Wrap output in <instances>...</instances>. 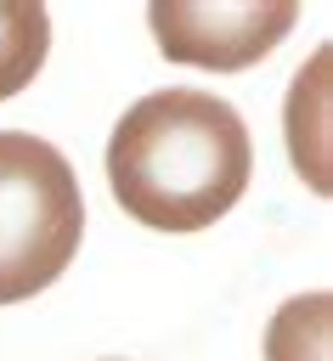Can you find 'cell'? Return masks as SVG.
<instances>
[{"label":"cell","instance_id":"cell-5","mask_svg":"<svg viewBox=\"0 0 333 361\" xmlns=\"http://www.w3.org/2000/svg\"><path fill=\"white\" fill-rule=\"evenodd\" d=\"M51 51V11L34 0H0V102L34 85Z\"/></svg>","mask_w":333,"mask_h":361},{"label":"cell","instance_id":"cell-3","mask_svg":"<svg viewBox=\"0 0 333 361\" xmlns=\"http://www.w3.org/2000/svg\"><path fill=\"white\" fill-rule=\"evenodd\" d=\"M288 0H243V6H192V0H158L147 6V28L169 62L237 73L271 56L293 28Z\"/></svg>","mask_w":333,"mask_h":361},{"label":"cell","instance_id":"cell-2","mask_svg":"<svg viewBox=\"0 0 333 361\" xmlns=\"http://www.w3.org/2000/svg\"><path fill=\"white\" fill-rule=\"evenodd\" d=\"M85 197L73 164L28 135L0 130V305L45 293L79 254Z\"/></svg>","mask_w":333,"mask_h":361},{"label":"cell","instance_id":"cell-1","mask_svg":"<svg viewBox=\"0 0 333 361\" xmlns=\"http://www.w3.org/2000/svg\"><path fill=\"white\" fill-rule=\"evenodd\" d=\"M254 175V147L231 102L209 90H152L107 135L113 203L152 231L214 226Z\"/></svg>","mask_w":333,"mask_h":361},{"label":"cell","instance_id":"cell-4","mask_svg":"<svg viewBox=\"0 0 333 361\" xmlns=\"http://www.w3.org/2000/svg\"><path fill=\"white\" fill-rule=\"evenodd\" d=\"M282 124H288V158H293L299 180L316 197H327L333 192V175H327V51H316L293 73Z\"/></svg>","mask_w":333,"mask_h":361},{"label":"cell","instance_id":"cell-6","mask_svg":"<svg viewBox=\"0 0 333 361\" xmlns=\"http://www.w3.org/2000/svg\"><path fill=\"white\" fill-rule=\"evenodd\" d=\"M327 333H333V299L327 293H299L271 316L265 361H327Z\"/></svg>","mask_w":333,"mask_h":361}]
</instances>
